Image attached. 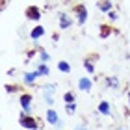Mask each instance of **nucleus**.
Segmentation results:
<instances>
[{
	"mask_svg": "<svg viewBox=\"0 0 130 130\" xmlns=\"http://www.w3.org/2000/svg\"><path fill=\"white\" fill-rule=\"evenodd\" d=\"M21 125L26 126V128H32V130L37 128V123H35V119H32V117H22V119H21Z\"/></svg>",
	"mask_w": 130,
	"mask_h": 130,
	"instance_id": "obj_1",
	"label": "nucleus"
},
{
	"mask_svg": "<svg viewBox=\"0 0 130 130\" xmlns=\"http://www.w3.org/2000/svg\"><path fill=\"white\" fill-rule=\"evenodd\" d=\"M46 119H48V123H52V125H60V117H58V113L54 110L46 111Z\"/></svg>",
	"mask_w": 130,
	"mask_h": 130,
	"instance_id": "obj_2",
	"label": "nucleus"
},
{
	"mask_svg": "<svg viewBox=\"0 0 130 130\" xmlns=\"http://www.w3.org/2000/svg\"><path fill=\"white\" fill-rule=\"evenodd\" d=\"M26 15H28V19H32V21H37V19H39V9L32 6V8H28V9H26Z\"/></svg>",
	"mask_w": 130,
	"mask_h": 130,
	"instance_id": "obj_3",
	"label": "nucleus"
},
{
	"mask_svg": "<svg viewBox=\"0 0 130 130\" xmlns=\"http://www.w3.org/2000/svg\"><path fill=\"white\" fill-rule=\"evenodd\" d=\"M76 13H78V21H80V22L86 21L87 13H86V8H84V6H76Z\"/></svg>",
	"mask_w": 130,
	"mask_h": 130,
	"instance_id": "obj_4",
	"label": "nucleus"
},
{
	"mask_svg": "<svg viewBox=\"0 0 130 130\" xmlns=\"http://www.w3.org/2000/svg\"><path fill=\"white\" fill-rule=\"evenodd\" d=\"M30 102H32V97L30 95H22L21 97V104H22V108H24V110H30Z\"/></svg>",
	"mask_w": 130,
	"mask_h": 130,
	"instance_id": "obj_5",
	"label": "nucleus"
},
{
	"mask_svg": "<svg viewBox=\"0 0 130 130\" xmlns=\"http://www.w3.org/2000/svg\"><path fill=\"white\" fill-rule=\"evenodd\" d=\"M78 86H80V89H84V91H87V89H89V87H91V82H89V80H86V78H82Z\"/></svg>",
	"mask_w": 130,
	"mask_h": 130,
	"instance_id": "obj_6",
	"label": "nucleus"
},
{
	"mask_svg": "<svg viewBox=\"0 0 130 130\" xmlns=\"http://www.w3.org/2000/svg\"><path fill=\"white\" fill-rule=\"evenodd\" d=\"M43 34H45V28H43V26H37V28H35V30L32 32V37H34V39H37L39 35H43Z\"/></svg>",
	"mask_w": 130,
	"mask_h": 130,
	"instance_id": "obj_7",
	"label": "nucleus"
},
{
	"mask_svg": "<svg viewBox=\"0 0 130 130\" xmlns=\"http://www.w3.org/2000/svg\"><path fill=\"white\" fill-rule=\"evenodd\" d=\"M99 110H100V111H102V113H106V115H108V113H110V108H108V102H100V104H99Z\"/></svg>",
	"mask_w": 130,
	"mask_h": 130,
	"instance_id": "obj_8",
	"label": "nucleus"
},
{
	"mask_svg": "<svg viewBox=\"0 0 130 130\" xmlns=\"http://www.w3.org/2000/svg\"><path fill=\"white\" fill-rule=\"evenodd\" d=\"M110 6H111V4L108 2V0H104V2H100V4H99V8L102 9V11H108V9H110Z\"/></svg>",
	"mask_w": 130,
	"mask_h": 130,
	"instance_id": "obj_9",
	"label": "nucleus"
},
{
	"mask_svg": "<svg viewBox=\"0 0 130 130\" xmlns=\"http://www.w3.org/2000/svg\"><path fill=\"white\" fill-rule=\"evenodd\" d=\"M60 21H61V28H67V26L71 24V21H69L65 15H61V17H60Z\"/></svg>",
	"mask_w": 130,
	"mask_h": 130,
	"instance_id": "obj_10",
	"label": "nucleus"
},
{
	"mask_svg": "<svg viewBox=\"0 0 130 130\" xmlns=\"http://www.w3.org/2000/svg\"><path fill=\"white\" fill-rule=\"evenodd\" d=\"M100 35H102V37L110 35V28H108V26H102V28H100Z\"/></svg>",
	"mask_w": 130,
	"mask_h": 130,
	"instance_id": "obj_11",
	"label": "nucleus"
},
{
	"mask_svg": "<svg viewBox=\"0 0 130 130\" xmlns=\"http://www.w3.org/2000/svg\"><path fill=\"white\" fill-rule=\"evenodd\" d=\"M35 76H39V73H32V74H26V82H34Z\"/></svg>",
	"mask_w": 130,
	"mask_h": 130,
	"instance_id": "obj_12",
	"label": "nucleus"
},
{
	"mask_svg": "<svg viewBox=\"0 0 130 130\" xmlns=\"http://www.w3.org/2000/svg\"><path fill=\"white\" fill-rule=\"evenodd\" d=\"M60 71H63V73H69V65L65 63V61H61V63H60Z\"/></svg>",
	"mask_w": 130,
	"mask_h": 130,
	"instance_id": "obj_13",
	"label": "nucleus"
},
{
	"mask_svg": "<svg viewBox=\"0 0 130 130\" xmlns=\"http://www.w3.org/2000/svg\"><path fill=\"white\" fill-rule=\"evenodd\" d=\"M71 100H74L73 93H65V102H67V104H71Z\"/></svg>",
	"mask_w": 130,
	"mask_h": 130,
	"instance_id": "obj_14",
	"label": "nucleus"
},
{
	"mask_svg": "<svg viewBox=\"0 0 130 130\" xmlns=\"http://www.w3.org/2000/svg\"><path fill=\"white\" fill-rule=\"evenodd\" d=\"M74 110H76L74 102H73V104H67V111H69V113H74Z\"/></svg>",
	"mask_w": 130,
	"mask_h": 130,
	"instance_id": "obj_15",
	"label": "nucleus"
},
{
	"mask_svg": "<svg viewBox=\"0 0 130 130\" xmlns=\"http://www.w3.org/2000/svg\"><path fill=\"white\" fill-rule=\"evenodd\" d=\"M39 74H48V69H46V67H43V65H41V67H39Z\"/></svg>",
	"mask_w": 130,
	"mask_h": 130,
	"instance_id": "obj_16",
	"label": "nucleus"
},
{
	"mask_svg": "<svg viewBox=\"0 0 130 130\" xmlns=\"http://www.w3.org/2000/svg\"><path fill=\"white\" fill-rule=\"evenodd\" d=\"M84 67H86L87 71H93V65H91L89 61H86V63H84Z\"/></svg>",
	"mask_w": 130,
	"mask_h": 130,
	"instance_id": "obj_17",
	"label": "nucleus"
},
{
	"mask_svg": "<svg viewBox=\"0 0 130 130\" xmlns=\"http://www.w3.org/2000/svg\"><path fill=\"white\" fill-rule=\"evenodd\" d=\"M108 84H110V86H117V80H115V78H110Z\"/></svg>",
	"mask_w": 130,
	"mask_h": 130,
	"instance_id": "obj_18",
	"label": "nucleus"
}]
</instances>
